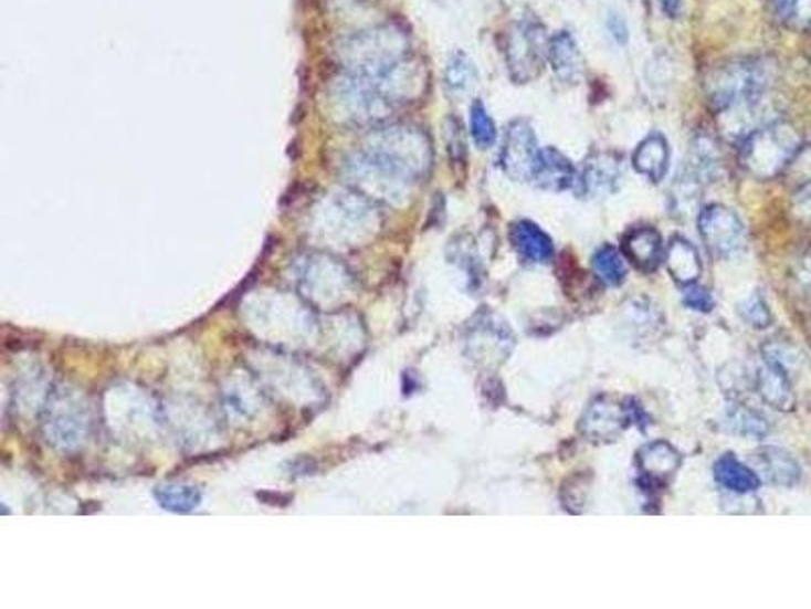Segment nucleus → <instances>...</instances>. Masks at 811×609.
<instances>
[{"label": "nucleus", "mask_w": 811, "mask_h": 609, "mask_svg": "<svg viewBox=\"0 0 811 609\" xmlns=\"http://www.w3.org/2000/svg\"><path fill=\"white\" fill-rule=\"evenodd\" d=\"M512 244L519 252L522 259L529 262H550L554 259L552 238L548 237L540 225L529 222V220H519L512 225Z\"/></svg>", "instance_id": "nucleus-19"}, {"label": "nucleus", "mask_w": 811, "mask_h": 609, "mask_svg": "<svg viewBox=\"0 0 811 609\" xmlns=\"http://www.w3.org/2000/svg\"><path fill=\"white\" fill-rule=\"evenodd\" d=\"M757 390L765 402H769L779 411H787L793 407V392L787 368L773 358L765 356V366L757 374Z\"/></svg>", "instance_id": "nucleus-17"}, {"label": "nucleus", "mask_w": 811, "mask_h": 609, "mask_svg": "<svg viewBox=\"0 0 811 609\" xmlns=\"http://www.w3.org/2000/svg\"><path fill=\"white\" fill-rule=\"evenodd\" d=\"M623 254L633 266L643 273H652L664 261V242L655 228L643 225L629 230L623 238Z\"/></svg>", "instance_id": "nucleus-15"}, {"label": "nucleus", "mask_w": 811, "mask_h": 609, "mask_svg": "<svg viewBox=\"0 0 811 609\" xmlns=\"http://www.w3.org/2000/svg\"><path fill=\"white\" fill-rule=\"evenodd\" d=\"M155 496L162 508L172 512H191L201 504V492L193 485H160Z\"/></svg>", "instance_id": "nucleus-26"}, {"label": "nucleus", "mask_w": 811, "mask_h": 609, "mask_svg": "<svg viewBox=\"0 0 811 609\" xmlns=\"http://www.w3.org/2000/svg\"><path fill=\"white\" fill-rule=\"evenodd\" d=\"M366 150L412 181L420 179L431 167V140L417 126L371 128Z\"/></svg>", "instance_id": "nucleus-2"}, {"label": "nucleus", "mask_w": 811, "mask_h": 609, "mask_svg": "<svg viewBox=\"0 0 811 609\" xmlns=\"http://www.w3.org/2000/svg\"><path fill=\"white\" fill-rule=\"evenodd\" d=\"M684 305L689 307L692 312L710 313L714 309V298L706 288L688 285L686 286V293H684Z\"/></svg>", "instance_id": "nucleus-29"}, {"label": "nucleus", "mask_w": 811, "mask_h": 609, "mask_svg": "<svg viewBox=\"0 0 811 609\" xmlns=\"http://www.w3.org/2000/svg\"><path fill=\"white\" fill-rule=\"evenodd\" d=\"M548 62H550L554 75L566 86H577L582 82L584 57L578 48L577 38L570 31L562 29L550 35Z\"/></svg>", "instance_id": "nucleus-12"}, {"label": "nucleus", "mask_w": 811, "mask_h": 609, "mask_svg": "<svg viewBox=\"0 0 811 609\" xmlns=\"http://www.w3.org/2000/svg\"><path fill=\"white\" fill-rule=\"evenodd\" d=\"M408 55V38L396 27H380L341 43L339 60L347 74L373 75Z\"/></svg>", "instance_id": "nucleus-4"}, {"label": "nucleus", "mask_w": 811, "mask_h": 609, "mask_svg": "<svg viewBox=\"0 0 811 609\" xmlns=\"http://www.w3.org/2000/svg\"><path fill=\"white\" fill-rule=\"evenodd\" d=\"M665 17L670 19H680L684 14V0H657Z\"/></svg>", "instance_id": "nucleus-32"}, {"label": "nucleus", "mask_w": 811, "mask_h": 609, "mask_svg": "<svg viewBox=\"0 0 811 609\" xmlns=\"http://www.w3.org/2000/svg\"><path fill=\"white\" fill-rule=\"evenodd\" d=\"M771 80L773 74L767 63L742 57L714 65L704 75L702 90L714 113H723L740 102L767 96Z\"/></svg>", "instance_id": "nucleus-1"}, {"label": "nucleus", "mask_w": 811, "mask_h": 609, "mask_svg": "<svg viewBox=\"0 0 811 609\" xmlns=\"http://www.w3.org/2000/svg\"><path fill=\"white\" fill-rule=\"evenodd\" d=\"M550 35L536 17H522L504 35L505 67L516 84L534 82L548 62Z\"/></svg>", "instance_id": "nucleus-5"}, {"label": "nucleus", "mask_w": 811, "mask_h": 609, "mask_svg": "<svg viewBox=\"0 0 811 609\" xmlns=\"http://www.w3.org/2000/svg\"><path fill=\"white\" fill-rule=\"evenodd\" d=\"M701 237L716 259H733L747 246V230L737 213L726 206H706L698 218Z\"/></svg>", "instance_id": "nucleus-6"}, {"label": "nucleus", "mask_w": 811, "mask_h": 609, "mask_svg": "<svg viewBox=\"0 0 811 609\" xmlns=\"http://www.w3.org/2000/svg\"><path fill=\"white\" fill-rule=\"evenodd\" d=\"M468 130L471 138L480 149H489L497 138V126L493 123L492 114L481 99H473L468 108Z\"/></svg>", "instance_id": "nucleus-25"}, {"label": "nucleus", "mask_w": 811, "mask_h": 609, "mask_svg": "<svg viewBox=\"0 0 811 609\" xmlns=\"http://www.w3.org/2000/svg\"><path fill=\"white\" fill-rule=\"evenodd\" d=\"M665 264L672 279L680 285H694L702 274L701 254L686 238L676 237L665 252Z\"/></svg>", "instance_id": "nucleus-20"}, {"label": "nucleus", "mask_w": 811, "mask_h": 609, "mask_svg": "<svg viewBox=\"0 0 811 609\" xmlns=\"http://www.w3.org/2000/svg\"><path fill=\"white\" fill-rule=\"evenodd\" d=\"M801 138L793 126L775 120L742 140L740 162L757 179H771L798 157Z\"/></svg>", "instance_id": "nucleus-3"}, {"label": "nucleus", "mask_w": 811, "mask_h": 609, "mask_svg": "<svg viewBox=\"0 0 811 609\" xmlns=\"http://www.w3.org/2000/svg\"><path fill=\"white\" fill-rule=\"evenodd\" d=\"M773 13L791 29H811V0H771Z\"/></svg>", "instance_id": "nucleus-27"}, {"label": "nucleus", "mask_w": 811, "mask_h": 609, "mask_svg": "<svg viewBox=\"0 0 811 609\" xmlns=\"http://www.w3.org/2000/svg\"><path fill=\"white\" fill-rule=\"evenodd\" d=\"M461 123L451 118V149H455V161H463L465 159V140H463V133H461Z\"/></svg>", "instance_id": "nucleus-31"}, {"label": "nucleus", "mask_w": 811, "mask_h": 609, "mask_svg": "<svg viewBox=\"0 0 811 609\" xmlns=\"http://www.w3.org/2000/svg\"><path fill=\"white\" fill-rule=\"evenodd\" d=\"M716 118H718L720 133L728 140H745L755 130L777 120L773 104L767 96L735 104L723 113H716Z\"/></svg>", "instance_id": "nucleus-9"}, {"label": "nucleus", "mask_w": 811, "mask_h": 609, "mask_svg": "<svg viewBox=\"0 0 811 609\" xmlns=\"http://www.w3.org/2000/svg\"><path fill=\"white\" fill-rule=\"evenodd\" d=\"M538 140L528 120L517 118L505 128L504 147H502V167L505 175L514 181H531L534 165L538 159Z\"/></svg>", "instance_id": "nucleus-7"}, {"label": "nucleus", "mask_w": 811, "mask_h": 609, "mask_svg": "<svg viewBox=\"0 0 811 609\" xmlns=\"http://www.w3.org/2000/svg\"><path fill=\"white\" fill-rule=\"evenodd\" d=\"M607 31L609 35L615 39L619 45H625L629 41V27L628 21L623 19V14L609 13L607 17Z\"/></svg>", "instance_id": "nucleus-30"}, {"label": "nucleus", "mask_w": 811, "mask_h": 609, "mask_svg": "<svg viewBox=\"0 0 811 609\" xmlns=\"http://www.w3.org/2000/svg\"><path fill=\"white\" fill-rule=\"evenodd\" d=\"M531 183L546 191H566L578 183L577 169L565 153L554 147H544L534 165Z\"/></svg>", "instance_id": "nucleus-14"}, {"label": "nucleus", "mask_w": 811, "mask_h": 609, "mask_svg": "<svg viewBox=\"0 0 811 609\" xmlns=\"http://www.w3.org/2000/svg\"><path fill=\"white\" fill-rule=\"evenodd\" d=\"M752 460L757 470L765 475L767 482L781 487H793L801 477V468L787 451L781 448H762L755 451Z\"/></svg>", "instance_id": "nucleus-18"}, {"label": "nucleus", "mask_w": 811, "mask_h": 609, "mask_svg": "<svg viewBox=\"0 0 811 609\" xmlns=\"http://www.w3.org/2000/svg\"><path fill=\"white\" fill-rule=\"evenodd\" d=\"M725 427L730 433H737L742 437H761L769 433V423L762 417L761 412L752 411L749 407L742 405H733L728 407L725 417Z\"/></svg>", "instance_id": "nucleus-24"}, {"label": "nucleus", "mask_w": 811, "mask_h": 609, "mask_svg": "<svg viewBox=\"0 0 811 609\" xmlns=\"http://www.w3.org/2000/svg\"><path fill=\"white\" fill-rule=\"evenodd\" d=\"M625 254L611 244H604L592 256V269L604 285L619 286L628 276Z\"/></svg>", "instance_id": "nucleus-23"}, {"label": "nucleus", "mask_w": 811, "mask_h": 609, "mask_svg": "<svg viewBox=\"0 0 811 609\" xmlns=\"http://www.w3.org/2000/svg\"><path fill=\"white\" fill-rule=\"evenodd\" d=\"M471 344L475 346V358L487 364H502L512 354L514 334L505 322L495 315H481L473 327Z\"/></svg>", "instance_id": "nucleus-11"}, {"label": "nucleus", "mask_w": 811, "mask_h": 609, "mask_svg": "<svg viewBox=\"0 0 811 609\" xmlns=\"http://www.w3.org/2000/svg\"><path fill=\"white\" fill-rule=\"evenodd\" d=\"M670 157L672 150L667 145V138L662 133H652L641 140L633 153V167L638 174L647 177L653 183H660L670 169Z\"/></svg>", "instance_id": "nucleus-16"}, {"label": "nucleus", "mask_w": 811, "mask_h": 609, "mask_svg": "<svg viewBox=\"0 0 811 609\" xmlns=\"http://www.w3.org/2000/svg\"><path fill=\"white\" fill-rule=\"evenodd\" d=\"M740 315L745 317L747 324L757 327V329H765V327H769V324H771V313H769V307H767V303L762 301L759 293H755L752 297L747 298L740 305Z\"/></svg>", "instance_id": "nucleus-28"}, {"label": "nucleus", "mask_w": 811, "mask_h": 609, "mask_svg": "<svg viewBox=\"0 0 811 609\" xmlns=\"http://www.w3.org/2000/svg\"><path fill=\"white\" fill-rule=\"evenodd\" d=\"M714 477L730 494H742V496H749L752 492H757L759 485H761L759 473L747 468L733 453H726L714 463Z\"/></svg>", "instance_id": "nucleus-21"}, {"label": "nucleus", "mask_w": 811, "mask_h": 609, "mask_svg": "<svg viewBox=\"0 0 811 609\" xmlns=\"http://www.w3.org/2000/svg\"><path fill=\"white\" fill-rule=\"evenodd\" d=\"M633 423L631 400L617 402L613 398H594L580 419V433L590 441H615Z\"/></svg>", "instance_id": "nucleus-8"}, {"label": "nucleus", "mask_w": 811, "mask_h": 609, "mask_svg": "<svg viewBox=\"0 0 811 609\" xmlns=\"http://www.w3.org/2000/svg\"><path fill=\"white\" fill-rule=\"evenodd\" d=\"M623 183V161L611 150H597L582 165L578 186L584 196L604 198L613 196Z\"/></svg>", "instance_id": "nucleus-10"}, {"label": "nucleus", "mask_w": 811, "mask_h": 609, "mask_svg": "<svg viewBox=\"0 0 811 609\" xmlns=\"http://www.w3.org/2000/svg\"><path fill=\"white\" fill-rule=\"evenodd\" d=\"M682 465V455L667 441H652L638 451L641 484L664 485Z\"/></svg>", "instance_id": "nucleus-13"}, {"label": "nucleus", "mask_w": 811, "mask_h": 609, "mask_svg": "<svg viewBox=\"0 0 811 609\" xmlns=\"http://www.w3.org/2000/svg\"><path fill=\"white\" fill-rule=\"evenodd\" d=\"M477 82H480V74H477V67H475L473 60L468 57L465 51H455L449 57L446 70H444L446 90L453 96H465L473 87L477 86Z\"/></svg>", "instance_id": "nucleus-22"}]
</instances>
